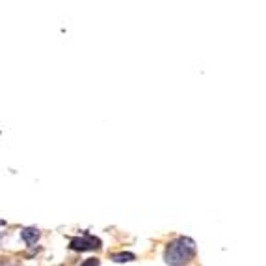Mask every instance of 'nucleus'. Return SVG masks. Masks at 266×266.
Instances as JSON below:
<instances>
[{
    "instance_id": "5",
    "label": "nucleus",
    "mask_w": 266,
    "mask_h": 266,
    "mask_svg": "<svg viewBox=\"0 0 266 266\" xmlns=\"http://www.w3.org/2000/svg\"><path fill=\"white\" fill-rule=\"evenodd\" d=\"M80 266H101V262H99V259H86Z\"/></svg>"
},
{
    "instance_id": "3",
    "label": "nucleus",
    "mask_w": 266,
    "mask_h": 266,
    "mask_svg": "<svg viewBox=\"0 0 266 266\" xmlns=\"http://www.w3.org/2000/svg\"><path fill=\"white\" fill-rule=\"evenodd\" d=\"M20 236H23V240L26 244H36L39 240V231L36 227H26V229L20 231Z\"/></svg>"
},
{
    "instance_id": "4",
    "label": "nucleus",
    "mask_w": 266,
    "mask_h": 266,
    "mask_svg": "<svg viewBox=\"0 0 266 266\" xmlns=\"http://www.w3.org/2000/svg\"><path fill=\"white\" fill-rule=\"evenodd\" d=\"M134 259H136V255L130 253V251H119V253H114L112 255V261L116 262H130Z\"/></svg>"
},
{
    "instance_id": "1",
    "label": "nucleus",
    "mask_w": 266,
    "mask_h": 266,
    "mask_svg": "<svg viewBox=\"0 0 266 266\" xmlns=\"http://www.w3.org/2000/svg\"><path fill=\"white\" fill-rule=\"evenodd\" d=\"M195 255V244L194 240H190V238H177L173 240L171 244H168L166 248V253H164V259L168 262L169 266H183V264H188Z\"/></svg>"
},
{
    "instance_id": "2",
    "label": "nucleus",
    "mask_w": 266,
    "mask_h": 266,
    "mask_svg": "<svg viewBox=\"0 0 266 266\" xmlns=\"http://www.w3.org/2000/svg\"><path fill=\"white\" fill-rule=\"evenodd\" d=\"M69 248L75 251H87V250H97V248H101V240L99 238H95V236H77V238H73L71 242H69Z\"/></svg>"
}]
</instances>
